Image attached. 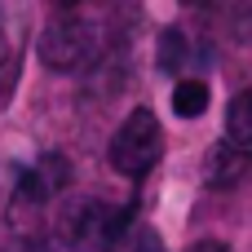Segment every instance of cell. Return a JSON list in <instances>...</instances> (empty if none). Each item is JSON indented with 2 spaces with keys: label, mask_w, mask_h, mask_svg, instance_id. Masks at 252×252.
I'll return each instance as SVG.
<instances>
[{
  "label": "cell",
  "mask_w": 252,
  "mask_h": 252,
  "mask_svg": "<svg viewBox=\"0 0 252 252\" xmlns=\"http://www.w3.org/2000/svg\"><path fill=\"white\" fill-rule=\"evenodd\" d=\"M248 168H252V151H239V146L226 142V146L213 155V168H208L213 177H208V182H213V186H230V182H239Z\"/></svg>",
  "instance_id": "7"
},
{
  "label": "cell",
  "mask_w": 252,
  "mask_h": 252,
  "mask_svg": "<svg viewBox=\"0 0 252 252\" xmlns=\"http://www.w3.org/2000/svg\"><path fill=\"white\" fill-rule=\"evenodd\" d=\"M159 155H164V128H159L155 111L151 106H133L128 120L111 137V151H106L111 168L120 177H146L159 164Z\"/></svg>",
  "instance_id": "3"
},
{
  "label": "cell",
  "mask_w": 252,
  "mask_h": 252,
  "mask_svg": "<svg viewBox=\"0 0 252 252\" xmlns=\"http://www.w3.org/2000/svg\"><path fill=\"white\" fill-rule=\"evenodd\" d=\"M133 204L71 199L58 213V235L71 252H120L133 235Z\"/></svg>",
  "instance_id": "2"
},
{
  "label": "cell",
  "mask_w": 252,
  "mask_h": 252,
  "mask_svg": "<svg viewBox=\"0 0 252 252\" xmlns=\"http://www.w3.org/2000/svg\"><path fill=\"white\" fill-rule=\"evenodd\" d=\"M66 177H71V164H66V155H40L35 164H27L22 173H18V182H13V195H9V213H13V221H31V217H40L62 190H66Z\"/></svg>",
  "instance_id": "4"
},
{
  "label": "cell",
  "mask_w": 252,
  "mask_h": 252,
  "mask_svg": "<svg viewBox=\"0 0 252 252\" xmlns=\"http://www.w3.org/2000/svg\"><path fill=\"white\" fill-rule=\"evenodd\" d=\"M58 9H84V4H106V0H53Z\"/></svg>",
  "instance_id": "11"
},
{
  "label": "cell",
  "mask_w": 252,
  "mask_h": 252,
  "mask_svg": "<svg viewBox=\"0 0 252 252\" xmlns=\"http://www.w3.org/2000/svg\"><path fill=\"white\" fill-rule=\"evenodd\" d=\"M173 111H177L182 120H199V115L208 111V84H204L199 75H182L177 89H173Z\"/></svg>",
  "instance_id": "6"
},
{
  "label": "cell",
  "mask_w": 252,
  "mask_h": 252,
  "mask_svg": "<svg viewBox=\"0 0 252 252\" xmlns=\"http://www.w3.org/2000/svg\"><path fill=\"white\" fill-rule=\"evenodd\" d=\"M186 62H190V44H186V35L173 27V31H164V40H159V66L164 71H186Z\"/></svg>",
  "instance_id": "8"
},
{
  "label": "cell",
  "mask_w": 252,
  "mask_h": 252,
  "mask_svg": "<svg viewBox=\"0 0 252 252\" xmlns=\"http://www.w3.org/2000/svg\"><path fill=\"white\" fill-rule=\"evenodd\" d=\"M9 62V31H4V13H0V71Z\"/></svg>",
  "instance_id": "10"
},
{
  "label": "cell",
  "mask_w": 252,
  "mask_h": 252,
  "mask_svg": "<svg viewBox=\"0 0 252 252\" xmlns=\"http://www.w3.org/2000/svg\"><path fill=\"white\" fill-rule=\"evenodd\" d=\"M226 142L239 151H252V89H239L226 106Z\"/></svg>",
  "instance_id": "5"
},
{
  "label": "cell",
  "mask_w": 252,
  "mask_h": 252,
  "mask_svg": "<svg viewBox=\"0 0 252 252\" xmlns=\"http://www.w3.org/2000/svg\"><path fill=\"white\" fill-rule=\"evenodd\" d=\"M106 31L111 18L102 4H84V9H58V18L44 27L40 35V58L53 71H80L89 62L102 58L106 49Z\"/></svg>",
  "instance_id": "1"
},
{
  "label": "cell",
  "mask_w": 252,
  "mask_h": 252,
  "mask_svg": "<svg viewBox=\"0 0 252 252\" xmlns=\"http://www.w3.org/2000/svg\"><path fill=\"white\" fill-rule=\"evenodd\" d=\"M186 252H230V248H226L221 239H199V244H190Z\"/></svg>",
  "instance_id": "9"
}]
</instances>
